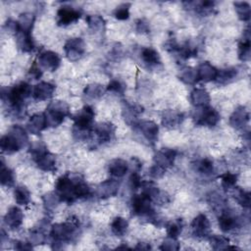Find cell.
<instances>
[{
  "mask_svg": "<svg viewBox=\"0 0 251 251\" xmlns=\"http://www.w3.org/2000/svg\"><path fill=\"white\" fill-rule=\"evenodd\" d=\"M140 57H141L142 62L150 68L157 67L158 65L161 64V57H160L158 51L152 47L143 48L141 50Z\"/></svg>",
  "mask_w": 251,
  "mask_h": 251,
  "instance_id": "cell-25",
  "label": "cell"
},
{
  "mask_svg": "<svg viewBox=\"0 0 251 251\" xmlns=\"http://www.w3.org/2000/svg\"><path fill=\"white\" fill-rule=\"evenodd\" d=\"M88 27L95 32L103 31L105 28V20L100 15H89L85 19Z\"/></svg>",
  "mask_w": 251,
  "mask_h": 251,
  "instance_id": "cell-36",
  "label": "cell"
},
{
  "mask_svg": "<svg viewBox=\"0 0 251 251\" xmlns=\"http://www.w3.org/2000/svg\"><path fill=\"white\" fill-rule=\"evenodd\" d=\"M16 40L19 49L23 52H30L34 48V42L30 33L18 31L16 34Z\"/></svg>",
  "mask_w": 251,
  "mask_h": 251,
  "instance_id": "cell-31",
  "label": "cell"
},
{
  "mask_svg": "<svg viewBox=\"0 0 251 251\" xmlns=\"http://www.w3.org/2000/svg\"><path fill=\"white\" fill-rule=\"evenodd\" d=\"M56 86L47 81H40L35 84L32 90V97L37 101H44L53 96Z\"/></svg>",
  "mask_w": 251,
  "mask_h": 251,
  "instance_id": "cell-19",
  "label": "cell"
},
{
  "mask_svg": "<svg viewBox=\"0 0 251 251\" xmlns=\"http://www.w3.org/2000/svg\"><path fill=\"white\" fill-rule=\"evenodd\" d=\"M78 227L79 224L76 219L53 225L50 230L53 244H60L63 247V244H67L76 236Z\"/></svg>",
  "mask_w": 251,
  "mask_h": 251,
  "instance_id": "cell-3",
  "label": "cell"
},
{
  "mask_svg": "<svg viewBox=\"0 0 251 251\" xmlns=\"http://www.w3.org/2000/svg\"><path fill=\"white\" fill-rule=\"evenodd\" d=\"M134 249H137V250H149V249H151V246L149 245V243H146V242H139V243H137V245L134 247Z\"/></svg>",
  "mask_w": 251,
  "mask_h": 251,
  "instance_id": "cell-58",
  "label": "cell"
},
{
  "mask_svg": "<svg viewBox=\"0 0 251 251\" xmlns=\"http://www.w3.org/2000/svg\"><path fill=\"white\" fill-rule=\"evenodd\" d=\"M142 107H140L139 105L131 104L125 101L122 110V115L125 122L128 126H137L139 123L138 116L142 113Z\"/></svg>",
  "mask_w": 251,
  "mask_h": 251,
  "instance_id": "cell-15",
  "label": "cell"
},
{
  "mask_svg": "<svg viewBox=\"0 0 251 251\" xmlns=\"http://www.w3.org/2000/svg\"><path fill=\"white\" fill-rule=\"evenodd\" d=\"M81 10L72 6H62L58 9L56 14V22L58 25H69L79 20L81 17Z\"/></svg>",
  "mask_w": 251,
  "mask_h": 251,
  "instance_id": "cell-8",
  "label": "cell"
},
{
  "mask_svg": "<svg viewBox=\"0 0 251 251\" xmlns=\"http://www.w3.org/2000/svg\"><path fill=\"white\" fill-rule=\"evenodd\" d=\"M46 126L56 127L61 125L64 119L70 116V106L62 100H55L48 104L44 112Z\"/></svg>",
  "mask_w": 251,
  "mask_h": 251,
  "instance_id": "cell-4",
  "label": "cell"
},
{
  "mask_svg": "<svg viewBox=\"0 0 251 251\" xmlns=\"http://www.w3.org/2000/svg\"><path fill=\"white\" fill-rule=\"evenodd\" d=\"M32 90L29 83L21 81L8 88L6 92L2 90V100L9 104L11 110L16 115H20L23 113V110H25L24 102L32 94Z\"/></svg>",
  "mask_w": 251,
  "mask_h": 251,
  "instance_id": "cell-1",
  "label": "cell"
},
{
  "mask_svg": "<svg viewBox=\"0 0 251 251\" xmlns=\"http://www.w3.org/2000/svg\"><path fill=\"white\" fill-rule=\"evenodd\" d=\"M72 131H73L74 138L77 141H86L91 137V134H92V128L80 127L75 125L73 126Z\"/></svg>",
  "mask_w": 251,
  "mask_h": 251,
  "instance_id": "cell-46",
  "label": "cell"
},
{
  "mask_svg": "<svg viewBox=\"0 0 251 251\" xmlns=\"http://www.w3.org/2000/svg\"><path fill=\"white\" fill-rule=\"evenodd\" d=\"M197 73H198L199 80H202L204 82H209L216 79L218 70L209 62H203L198 67Z\"/></svg>",
  "mask_w": 251,
  "mask_h": 251,
  "instance_id": "cell-23",
  "label": "cell"
},
{
  "mask_svg": "<svg viewBox=\"0 0 251 251\" xmlns=\"http://www.w3.org/2000/svg\"><path fill=\"white\" fill-rule=\"evenodd\" d=\"M196 171L203 176H211L214 174V164L209 158H203L196 162Z\"/></svg>",
  "mask_w": 251,
  "mask_h": 251,
  "instance_id": "cell-41",
  "label": "cell"
},
{
  "mask_svg": "<svg viewBox=\"0 0 251 251\" xmlns=\"http://www.w3.org/2000/svg\"><path fill=\"white\" fill-rule=\"evenodd\" d=\"M191 230L193 235L198 238H205L210 235V222L206 215H197L191 223Z\"/></svg>",
  "mask_w": 251,
  "mask_h": 251,
  "instance_id": "cell-13",
  "label": "cell"
},
{
  "mask_svg": "<svg viewBox=\"0 0 251 251\" xmlns=\"http://www.w3.org/2000/svg\"><path fill=\"white\" fill-rule=\"evenodd\" d=\"M238 58L242 62H248L251 57L250 51V34L249 29L245 30L243 39L238 43Z\"/></svg>",
  "mask_w": 251,
  "mask_h": 251,
  "instance_id": "cell-30",
  "label": "cell"
},
{
  "mask_svg": "<svg viewBox=\"0 0 251 251\" xmlns=\"http://www.w3.org/2000/svg\"><path fill=\"white\" fill-rule=\"evenodd\" d=\"M116 127L110 122H103L94 127V133L101 143L110 142L115 136Z\"/></svg>",
  "mask_w": 251,
  "mask_h": 251,
  "instance_id": "cell-17",
  "label": "cell"
},
{
  "mask_svg": "<svg viewBox=\"0 0 251 251\" xmlns=\"http://www.w3.org/2000/svg\"><path fill=\"white\" fill-rule=\"evenodd\" d=\"M183 114L175 109L165 110L162 114V125L168 128H176L183 122Z\"/></svg>",
  "mask_w": 251,
  "mask_h": 251,
  "instance_id": "cell-16",
  "label": "cell"
},
{
  "mask_svg": "<svg viewBox=\"0 0 251 251\" xmlns=\"http://www.w3.org/2000/svg\"><path fill=\"white\" fill-rule=\"evenodd\" d=\"M117 248H119V249H120V248H124V249H129V247H128L127 245H121V246H118Z\"/></svg>",
  "mask_w": 251,
  "mask_h": 251,
  "instance_id": "cell-59",
  "label": "cell"
},
{
  "mask_svg": "<svg viewBox=\"0 0 251 251\" xmlns=\"http://www.w3.org/2000/svg\"><path fill=\"white\" fill-rule=\"evenodd\" d=\"M237 75H238L237 68H235V67H228V68L222 69V70L218 71V74H217L215 81L218 84L226 85V84H228V83L232 82L233 80H235Z\"/></svg>",
  "mask_w": 251,
  "mask_h": 251,
  "instance_id": "cell-24",
  "label": "cell"
},
{
  "mask_svg": "<svg viewBox=\"0 0 251 251\" xmlns=\"http://www.w3.org/2000/svg\"><path fill=\"white\" fill-rule=\"evenodd\" d=\"M209 242L211 247L214 250H223L226 249V247L229 245V239L224 235H210L209 236Z\"/></svg>",
  "mask_w": 251,
  "mask_h": 251,
  "instance_id": "cell-43",
  "label": "cell"
},
{
  "mask_svg": "<svg viewBox=\"0 0 251 251\" xmlns=\"http://www.w3.org/2000/svg\"><path fill=\"white\" fill-rule=\"evenodd\" d=\"M129 7H130L129 3H123L119 5L118 7H116V9L113 12L114 17L120 21L127 20L129 18Z\"/></svg>",
  "mask_w": 251,
  "mask_h": 251,
  "instance_id": "cell-48",
  "label": "cell"
},
{
  "mask_svg": "<svg viewBox=\"0 0 251 251\" xmlns=\"http://www.w3.org/2000/svg\"><path fill=\"white\" fill-rule=\"evenodd\" d=\"M94 116L95 113L93 108L91 106L85 105L80 110H78L74 116V125L80 127L92 128Z\"/></svg>",
  "mask_w": 251,
  "mask_h": 251,
  "instance_id": "cell-12",
  "label": "cell"
},
{
  "mask_svg": "<svg viewBox=\"0 0 251 251\" xmlns=\"http://www.w3.org/2000/svg\"><path fill=\"white\" fill-rule=\"evenodd\" d=\"M77 176H71L66 174L61 176L55 184V190L61 201L66 203H73L76 200L75 195V185Z\"/></svg>",
  "mask_w": 251,
  "mask_h": 251,
  "instance_id": "cell-5",
  "label": "cell"
},
{
  "mask_svg": "<svg viewBox=\"0 0 251 251\" xmlns=\"http://www.w3.org/2000/svg\"><path fill=\"white\" fill-rule=\"evenodd\" d=\"M141 134L144 136V138L151 142L154 143L158 139V134H159V126L158 125L153 122V121H141L137 125Z\"/></svg>",
  "mask_w": 251,
  "mask_h": 251,
  "instance_id": "cell-20",
  "label": "cell"
},
{
  "mask_svg": "<svg viewBox=\"0 0 251 251\" xmlns=\"http://www.w3.org/2000/svg\"><path fill=\"white\" fill-rule=\"evenodd\" d=\"M220 177H221V185L225 191H229L235 187L236 182H237V175L236 174L226 172V173L221 175Z\"/></svg>",
  "mask_w": 251,
  "mask_h": 251,
  "instance_id": "cell-39",
  "label": "cell"
},
{
  "mask_svg": "<svg viewBox=\"0 0 251 251\" xmlns=\"http://www.w3.org/2000/svg\"><path fill=\"white\" fill-rule=\"evenodd\" d=\"M192 118L196 125L205 126L209 127L217 126V124L221 120L219 112L215 108L210 107L209 105L195 107V110L193 111L192 114Z\"/></svg>",
  "mask_w": 251,
  "mask_h": 251,
  "instance_id": "cell-6",
  "label": "cell"
},
{
  "mask_svg": "<svg viewBox=\"0 0 251 251\" xmlns=\"http://www.w3.org/2000/svg\"><path fill=\"white\" fill-rule=\"evenodd\" d=\"M125 89H126V85L119 79H112L106 87L107 91L114 92L117 94H123L125 92Z\"/></svg>",
  "mask_w": 251,
  "mask_h": 251,
  "instance_id": "cell-52",
  "label": "cell"
},
{
  "mask_svg": "<svg viewBox=\"0 0 251 251\" xmlns=\"http://www.w3.org/2000/svg\"><path fill=\"white\" fill-rule=\"evenodd\" d=\"M235 12L237 14V17L242 22H247L250 19L251 16V8L248 2L245 1H236L233 3Z\"/></svg>",
  "mask_w": 251,
  "mask_h": 251,
  "instance_id": "cell-34",
  "label": "cell"
},
{
  "mask_svg": "<svg viewBox=\"0 0 251 251\" xmlns=\"http://www.w3.org/2000/svg\"><path fill=\"white\" fill-rule=\"evenodd\" d=\"M15 244V248L18 250H30L32 249V245L30 242H24V241H17Z\"/></svg>",
  "mask_w": 251,
  "mask_h": 251,
  "instance_id": "cell-57",
  "label": "cell"
},
{
  "mask_svg": "<svg viewBox=\"0 0 251 251\" xmlns=\"http://www.w3.org/2000/svg\"><path fill=\"white\" fill-rule=\"evenodd\" d=\"M46 126H47L44 113H37L32 115L26 123L27 130L31 134H39Z\"/></svg>",
  "mask_w": 251,
  "mask_h": 251,
  "instance_id": "cell-22",
  "label": "cell"
},
{
  "mask_svg": "<svg viewBox=\"0 0 251 251\" xmlns=\"http://www.w3.org/2000/svg\"><path fill=\"white\" fill-rule=\"evenodd\" d=\"M0 178H1V184L4 186H12L14 184V173L13 171L8 168L5 164L4 161H1V171H0Z\"/></svg>",
  "mask_w": 251,
  "mask_h": 251,
  "instance_id": "cell-42",
  "label": "cell"
},
{
  "mask_svg": "<svg viewBox=\"0 0 251 251\" xmlns=\"http://www.w3.org/2000/svg\"><path fill=\"white\" fill-rule=\"evenodd\" d=\"M209 203L213 206L215 210H220L223 212L225 210V200L224 198L218 193H211L209 196Z\"/></svg>",
  "mask_w": 251,
  "mask_h": 251,
  "instance_id": "cell-50",
  "label": "cell"
},
{
  "mask_svg": "<svg viewBox=\"0 0 251 251\" xmlns=\"http://www.w3.org/2000/svg\"><path fill=\"white\" fill-rule=\"evenodd\" d=\"M60 198L56 192H50L43 196V203L47 209H53L60 202Z\"/></svg>",
  "mask_w": 251,
  "mask_h": 251,
  "instance_id": "cell-51",
  "label": "cell"
},
{
  "mask_svg": "<svg viewBox=\"0 0 251 251\" xmlns=\"http://www.w3.org/2000/svg\"><path fill=\"white\" fill-rule=\"evenodd\" d=\"M120 187V182L114 178H109L102 181L96 188V195L100 199H107L117 195Z\"/></svg>",
  "mask_w": 251,
  "mask_h": 251,
  "instance_id": "cell-14",
  "label": "cell"
},
{
  "mask_svg": "<svg viewBox=\"0 0 251 251\" xmlns=\"http://www.w3.org/2000/svg\"><path fill=\"white\" fill-rule=\"evenodd\" d=\"M34 21H35V17L33 14L28 13V12L22 13L19 16V19L17 21L18 25H19V31L30 33L31 29L33 27Z\"/></svg>",
  "mask_w": 251,
  "mask_h": 251,
  "instance_id": "cell-33",
  "label": "cell"
},
{
  "mask_svg": "<svg viewBox=\"0 0 251 251\" xmlns=\"http://www.w3.org/2000/svg\"><path fill=\"white\" fill-rule=\"evenodd\" d=\"M176 157V151L172 148H162L158 150L153 158L154 164L167 171L175 163Z\"/></svg>",
  "mask_w": 251,
  "mask_h": 251,
  "instance_id": "cell-11",
  "label": "cell"
},
{
  "mask_svg": "<svg viewBox=\"0 0 251 251\" xmlns=\"http://www.w3.org/2000/svg\"><path fill=\"white\" fill-rule=\"evenodd\" d=\"M178 77L182 82H184L186 84H190V85L195 84L199 80L197 69H194L189 66L183 67L179 70Z\"/></svg>",
  "mask_w": 251,
  "mask_h": 251,
  "instance_id": "cell-32",
  "label": "cell"
},
{
  "mask_svg": "<svg viewBox=\"0 0 251 251\" xmlns=\"http://www.w3.org/2000/svg\"><path fill=\"white\" fill-rule=\"evenodd\" d=\"M152 203L153 202L142 193L135 194L132 196L131 202H130L131 211L136 216L154 221L156 218H155L154 209L152 207Z\"/></svg>",
  "mask_w": 251,
  "mask_h": 251,
  "instance_id": "cell-7",
  "label": "cell"
},
{
  "mask_svg": "<svg viewBox=\"0 0 251 251\" xmlns=\"http://www.w3.org/2000/svg\"><path fill=\"white\" fill-rule=\"evenodd\" d=\"M183 228V222L181 219L174 220L167 225V234L170 237L176 238L182 231Z\"/></svg>",
  "mask_w": 251,
  "mask_h": 251,
  "instance_id": "cell-44",
  "label": "cell"
},
{
  "mask_svg": "<svg viewBox=\"0 0 251 251\" xmlns=\"http://www.w3.org/2000/svg\"><path fill=\"white\" fill-rule=\"evenodd\" d=\"M15 201L19 205H27L30 202V193L28 189L24 185L16 186L14 190Z\"/></svg>",
  "mask_w": 251,
  "mask_h": 251,
  "instance_id": "cell-38",
  "label": "cell"
},
{
  "mask_svg": "<svg viewBox=\"0 0 251 251\" xmlns=\"http://www.w3.org/2000/svg\"><path fill=\"white\" fill-rule=\"evenodd\" d=\"M165 172H166V170H164V169H162V168H160V167H158L157 165L154 164L149 170V175L153 178H160L164 176Z\"/></svg>",
  "mask_w": 251,
  "mask_h": 251,
  "instance_id": "cell-55",
  "label": "cell"
},
{
  "mask_svg": "<svg viewBox=\"0 0 251 251\" xmlns=\"http://www.w3.org/2000/svg\"><path fill=\"white\" fill-rule=\"evenodd\" d=\"M189 98L194 107L207 106L210 102L209 92L204 88H194L191 91Z\"/></svg>",
  "mask_w": 251,
  "mask_h": 251,
  "instance_id": "cell-28",
  "label": "cell"
},
{
  "mask_svg": "<svg viewBox=\"0 0 251 251\" xmlns=\"http://www.w3.org/2000/svg\"><path fill=\"white\" fill-rule=\"evenodd\" d=\"M127 169H128V165L126 161L121 158L113 159L112 161H110L108 165V172L110 173V175L116 177L124 176L127 172Z\"/></svg>",
  "mask_w": 251,
  "mask_h": 251,
  "instance_id": "cell-27",
  "label": "cell"
},
{
  "mask_svg": "<svg viewBox=\"0 0 251 251\" xmlns=\"http://www.w3.org/2000/svg\"><path fill=\"white\" fill-rule=\"evenodd\" d=\"M24 221L23 211L19 207H11L4 216V223L10 228H18Z\"/></svg>",
  "mask_w": 251,
  "mask_h": 251,
  "instance_id": "cell-21",
  "label": "cell"
},
{
  "mask_svg": "<svg viewBox=\"0 0 251 251\" xmlns=\"http://www.w3.org/2000/svg\"><path fill=\"white\" fill-rule=\"evenodd\" d=\"M29 242L31 245H39L45 242V235L41 227H34L29 231Z\"/></svg>",
  "mask_w": 251,
  "mask_h": 251,
  "instance_id": "cell-47",
  "label": "cell"
},
{
  "mask_svg": "<svg viewBox=\"0 0 251 251\" xmlns=\"http://www.w3.org/2000/svg\"><path fill=\"white\" fill-rule=\"evenodd\" d=\"M136 29L138 32H148L149 30V25L146 22L143 20H139L136 23Z\"/></svg>",
  "mask_w": 251,
  "mask_h": 251,
  "instance_id": "cell-56",
  "label": "cell"
},
{
  "mask_svg": "<svg viewBox=\"0 0 251 251\" xmlns=\"http://www.w3.org/2000/svg\"><path fill=\"white\" fill-rule=\"evenodd\" d=\"M160 249L165 251H176L179 249V243L176 238L168 236L166 239L163 240Z\"/></svg>",
  "mask_w": 251,
  "mask_h": 251,
  "instance_id": "cell-49",
  "label": "cell"
},
{
  "mask_svg": "<svg viewBox=\"0 0 251 251\" xmlns=\"http://www.w3.org/2000/svg\"><path fill=\"white\" fill-rule=\"evenodd\" d=\"M232 190H233V197L236 200V202L239 205H241L243 208H249L250 202H251L250 193L240 187H234Z\"/></svg>",
  "mask_w": 251,
  "mask_h": 251,
  "instance_id": "cell-40",
  "label": "cell"
},
{
  "mask_svg": "<svg viewBox=\"0 0 251 251\" xmlns=\"http://www.w3.org/2000/svg\"><path fill=\"white\" fill-rule=\"evenodd\" d=\"M106 91V87L100 83H89L85 86L83 93L92 99H98L102 97Z\"/></svg>",
  "mask_w": 251,
  "mask_h": 251,
  "instance_id": "cell-37",
  "label": "cell"
},
{
  "mask_svg": "<svg viewBox=\"0 0 251 251\" xmlns=\"http://www.w3.org/2000/svg\"><path fill=\"white\" fill-rule=\"evenodd\" d=\"M237 219L229 212L224 210L219 217V226L224 232H228L237 226Z\"/></svg>",
  "mask_w": 251,
  "mask_h": 251,
  "instance_id": "cell-26",
  "label": "cell"
},
{
  "mask_svg": "<svg viewBox=\"0 0 251 251\" xmlns=\"http://www.w3.org/2000/svg\"><path fill=\"white\" fill-rule=\"evenodd\" d=\"M42 69L39 67L37 62H33V64L30 66L28 70V76L32 79H38L42 75Z\"/></svg>",
  "mask_w": 251,
  "mask_h": 251,
  "instance_id": "cell-53",
  "label": "cell"
},
{
  "mask_svg": "<svg viewBox=\"0 0 251 251\" xmlns=\"http://www.w3.org/2000/svg\"><path fill=\"white\" fill-rule=\"evenodd\" d=\"M31 158L33 161H36L39 157H41L42 155H44L45 153L48 152L46 145L41 142V141H35L33 143H31V145L29 146V150H28Z\"/></svg>",
  "mask_w": 251,
  "mask_h": 251,
  "instance_id": "cell-45",
  "label": "cell"
},
{
  "mask_svg": "<svg viewBox=\"0 0 251 251\" xmlns=\"http://www.w3.org/2000/svg\"><path fill=\"white\" fill-rule=\"evenodd\" d=\"M64 51L68 60L75 62L79 60L85 52L84 41L80 37L70 38L64 45Z\"/></svg>",
  "mask_w": 251,
  "mask_h": 251,
  "instance_id": "cell-9",
  "label": "cell"
},
{
  "mask_svg": "<svg viewBox=\"0 0 251 251\" xmlns=\"http://www.w3.org/2000/svg\"><path fill=\"white\" fill-rule=\"evenodd\" d=\"M141 183H142V181H141V178H140L139 174L136 173V172L132 173V174L130 175V176H129V186H130V188H131L133 191H135V190H137V189L140 188Z\"/></svg>",
  "mask_w": 251,
  "mask_h": 251,
  "instance_id": "cell-54",
  "label": "cell"
},
{
  "mask_svg": "<svg viewBox=\"0 0 251 251\" xmlns=\"http://www.w3.org/2000/svg\"><path fill=\"white\" fill-rule=\"evenodd\" d=\"M128 228L127 221L123 217H116L111 224V230L117 236H123Z\"/></svg>",
  "mask_w": 251,
  "mask_h": 251,
  "instance_id": "cell-35",
  "label": "cell"
},
{
  "mask_svg": "<svg viewBox=\"0 0 251 251\" xmlns=\"http://www.w3.org/2000/svg\"><path fill=\"white\" fill-rule=\"evenodd\" d=\"M249 122V112L244 106L237 107L229 117V125L236 129H242Z\"/></svg>",
  "mask_w": 251,
  "mask_h": 251,
  "instance_id": "cell-18",
  "label": "cell"
},
{
  "mask_svg": "<svg viewBox=\"0 0 251 251\" xmlns=\"http://www.w3.org/2000/svg\"><path fill=\"white\" fill-rule=\"evenodd\" d=\"M34 162L36 163L37 167L44 172H53L56 169V164H57L56 157L49 151L44 155H42L41 157H39Z\"/></svg>",
  "mask_w": 251,
  "mask_h": 251,
  "instance_id": "cell-29",
  "label": "cell"
},
{
  "mask_svg": "<svg viewBox=\"0 0 251 251\" xmlns=\"http://www.w3.org/2000/svg\"><path fill=\"white\" fill-rule=\"evenodd\" d=\"M37 63L42 70H45L48 72H54L59 68L61 59L56 52L47 50L39 54Z\"/></svg>",
  "mask_w": 251,
  "mask_h": 251,
  "instance_id": "cell-10",
  "label": "cell"
},
{
  "mask_svg": "<svg viewBox=\"0 0 251 251\" xmlns=\"http://www.w3.org/2000/svg\"><path fill=\"white\" fill-rule=\"evenodd\" d=\"M28 136L25 129L21 126H13L9 131L0 139V148L2 152L12 154L20 151L27 144Z\"/></svg>",
  "mask_w": 251,
  "mask_h": 251,
  "instance_id": "cell-2",
  "label": "cell"
}]
</instances>
